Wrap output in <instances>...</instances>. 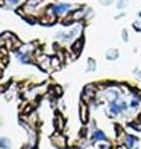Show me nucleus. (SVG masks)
<instances>
[{
  "label": "nucleus",
  "mask_w": 141,
  "mask_h": 149,
  "mask_svg": "<svg viewBox=\"0 0 141 149\" xmlns=\"http://www.w3.org/2000/svg\"><path fill=\"white\" fill-rule=\"evenodd\" d=\"M80 118H82V122H87V119H88V111L84 104L80 106Z\"/></svg>",
  "instance_id": "nucleus-1"
},
{
  "label": "nucleus",
  "mask_w": 141,
  "mask_h": 149,
  "mask_svg": "<svg viewBox=\"0 0 141 149\" xmlns=\"http://www.w3.org/2000/svg\"><path fill=\"white\" fill-rule=\"evenodd\" d=\"M94 139L95 140H104L105 139V134H104L103 132H100V130H96V132L94 133Z\"/></svg>",
  "instance_id": "nucleus-2"
},
{
  "label": "nucleus",
  "mask_w": 141,
  "mask_h": 149,
  "mask_svg": "<svg viewBox=\"0 0 141 149\" xmlns=\"http://www.w3.org/2000/svg\"><path fill=\"white\" fill-rule=\"evenodd\" d=\"M51 65H52V67L53 68H59V65H61V62H59V60L57 58V57H52L51 58Z\"/></svg>",
  "instance_id": "nucleus-3"
},
{
  "label": "nucleus",
  "mask_w": 141,
  "mask_h": 149,
  "mask_svg": "<svg viewBox=\"0 0 141 149\" xmlns=\"http://www.w3.org/2000/svg\"><path fill=\"white\" fill-rule=\"evenodd\" d=\"M80 48H82V40H78L77 42H74V45H73V50L76 54H78V52L80 51Z\"/></svg>",
  "instance_id": "nucleus-4"
},
{
  "label": "nucleus",
  "mask_w": 141,
  "mask_h": 149,
  "mask_svg": "<svg viewBox=\"0 0 141 149\" xmlns=\"http://www.w3.org/2000/svg\"><path fill=\"white\" fill-rule=\"evenodd\" d=\"M72 17H73V20H79V19L83 17V11L78 10V11H76V13H73L72 14Z\"/></svg>",
  "instance_id": "nucleus-5"
},
{
  "label": "nucleus",
  "mask_w": 141,
  "mask_h": 149,
  "mask_svg": "<svg viewBox=\"0 0 141 149\" xmlns=\"http://www.w3.org/2000/svg\"><path fill=\"white\" fill-rule=\"evenodd\" d=\"M0 147L1 148H9V142L7 140H0Z\"/></svg>",
  "instance_id": "nucleus-6"
},
{
  "label": "nucleus",
  "mask_w": 141,
  "mask_h": 149,
  "mask_svg": "<svg viewBox=\"0 0 141 149\" xmlns=\"http://www.w3.org/2000/svg\"><path fill=\"white\" fill-rule=\"evenodd\" d=\"M134 144H135V139H134L132 137H129L128 138V145H129V147H132Z\"/></svg>",
  "instance_id": "nucleus-7"
},
{
  "label": "nucleus",
  "mask_w": 141,
  "mask_h": 149,
  "mask_svg": "<svg viewBox=\"0 0 141 149\" xmlns=\"http://www.w3.org/2000/svg\"><path fill=\"white\" fill-rule=\"evenodd\" d=\"M116 149H126V148H125V145H120V147H118Z\"/></svg>",
  "instance_id": "nucleus-8"
},
{
  "label": "nucleus",
  "mask_w": 141,
  "mask_h": 149,
  "mask_svg": "<svg viewBox=\"0 0 141 149\" xmlns=\"http://www.w3.org/2000/svg\"><path fill=\"white\" fill-rule=\"evenodd\" d=\"M9 1H11V3H16L17 0H9Z\"/></svg>",
  "instance_id": "nucleus-9"
}]
</instances>
